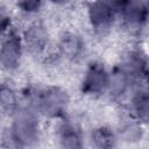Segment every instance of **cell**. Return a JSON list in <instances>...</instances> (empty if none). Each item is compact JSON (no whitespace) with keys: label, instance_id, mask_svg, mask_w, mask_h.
Instances as JSON below:
<instances>
[{"label":"cell","instance_id":"cell-1","mask_svg":"<svg viewBox=\"0 0 149 149\" xmlns=\"http://www.w3.org/2000/svg\"><path fill=\"white\" fill-rule=\"evenodd\" d=\"M127 0H97L90 8L92 23L97 27H104L113 20L115 13L121 10Z\"/></svg>","mask_w":149,"mask_h":149},{"label":"cell","instance_id":"cell-11","mask_svg":"<svg viewBox=\"0 0 149 149\" xmlns=\"http://www.w3.org/2000/svg\"><path fill=\"white\" fill-rule=\"evenodd\" d=\"M20 6L26 10H35L38 8L41 0H19Z\"/></svg>","mask_w":149,"mask_h":149},{"label":"cell","instance_id":"cell-5","mask_svg":"<svg viewBox=\"0 0 149 149\" xmlns=\"http://www.w3.org/2000/svg\"><path fill=\"white\" fill-rule=\"evenodd\" d=\"M15 137L22 142L33 141L36 136V122L29 114H22L15 122Z\"/></svg>","mask_w":149,"mask_h":149},{"label":"cell","instance_id":"cell-4","mask_svg":"<svg viewBox=\"0 0 149 149\" xmlns=\"http://www.w3.org/2000/svg\"><path fill=\"white\" fill-rule=\"evenodd\" d=\"M20 57V41L12 35L3 43L0 51V63L6 68H14Z\"/></svg>","mask_w":149,"mask_h":149},{"label":"cell","instance_id":"cell-6","mask_svg":"<svg viewBox=\"0 0 149 149\" xmlns=\"http://www.w3.org/2000/svg\"><path fill=\"white\" fill-rule=\"evenodd\" d=\"M26 40H27V43L29 44V47L31 49L37 50V49L43 47L44 41H45V35L40 27H33L29 30V33L27 34Z\"/></svg>","mask_w":149,"mask_h":149},{"label":"cell","instance_id":"cell-9","mask_svg":"<svg viewBox=\"0 0 149 149\" xmlns=\"http://www.w3.org/2000/svg\"><path fill=\"white\" fill-rule=\"evenodd\" d=\"M0 102L5 108H13L15 105V98L14 94L12 93L10 90L8 88H2L0 90Z\"/></svg>","mask_w":149,"mask_h":149},{"label":"cell","instance_id":"cell-7","mask_svg":"<svg viewBox=\"0 0 149 149\" xmlns=\"http://www.w3.org/2000/svg\"><path fill=\"white\" fill-rule=\"evenodd\" d=\"M94 141L100 147H111L113 144V135L108 129L101 128L94 133Z\"/></svg>","mask_w":149,"mask_h":149},{"label":"cell","instance_id":"cell-8","mask_svg":"<svg viewBox=\"0 0 149 149\" xmlns=\"http://www.w3.org/2000/svg\"><path fill=\"white\" fill-rule=\"evenodd\" d=\"M78 136L72 128H65L63 132V143L66 147H78Z\"/></svg>","mask_w":149,"mask_h":149},{"label":"cell","instance_id":"cell-3","mask_svg":"<svg viewBox=\"0 0 149 149\" xmlns=\"http://www.w3.org/2000/svg\"><path fill=\"white\" fill-rule=\"evenodd\" d=\"M109 84L108 76L100 65H92L84 81V91L90 93H100Z\"/></svg>","mask_w":149,"mask_h":149},{"label":"cell","instance_id":"cell-13","mask_svg":"<svg viewBox=\"0 0 149 149\" xmlns=\"http://www.w3.org/2000/svg\"><path fill=\"white\" fill-rule=\"evenodd\" d=\"M55 1H65V0H55Z\"/></svg>","mask_w":149,"mask_h":149},{"label":"cell","instance_id":"cell-2","mask_svg":"<svg viewBox=\"0 0 149 149\" xmlns=\"http://www.w3.org/2000/svg\"><path fill=\"white\" fill-rule=\"evenodd\" d=\"M65 94L56 88L42 92L37 98L38 107L49 115H58L65 107Z\"/></svg>","mask_w":149,"mask_h":149},{"label":"cell","instance_id":"cell-12","mask_svg":"<svg viewBox=\"0 0 149 149\" xmlns=\"http://www.w3.org/2000/svg\"><path fill=\"white\" fill-rule=\"evenodd\" d=\"M9 24V16L5 12V9L0 8V33L3 31Z\"/></svg>","mask_w":149,"mask_h":149},{"label":"cell","instance_id":"cell-10","mask_svg":"<svg viewBox=\"0 0 149 149\" xmlns=\"http://www.w3.org/2000/svg\"><path fill=\"white\" fill-rule=\"evenodd\" d=\"M135 108L139 113L140 116H142L143 119L147 118V113H148V99L146 94H139L135 99Z\"/></svg>","mask_w":149,"mask_h":149}]
</instances>
